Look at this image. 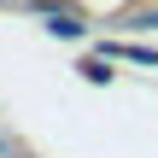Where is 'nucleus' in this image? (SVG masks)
<instances>
[{
  "instance_id": "nucleus-1",
  "label": "nucleus",
  "mask_w": 158,
  "mask_h": 158,
  "mask_svg": "<svg viewBox=\"0 0 158 158\" xmlns=\"http://www.w3.org/2000/svg\"><path fill=\"white\" fill-rule=\"evenodd\" d=\"M47 29H53V35H64V41H76V35H82V18H76V12H53V23H47Z\"/></svg>"
},
{
  "instance_id": "nucleus-3",
  "label": "nucleus",
  "mask_w": 158,
  "mask_h": 158,
  "mask_svg": "<svg viewBox=\"0 0 158 158\" xmlns=\"http://www.w3.org/2000/svg\"><path fill=\"white\" fill-rule=\"evenodd\" d=\"M129 29H158V6H147V12H135V18H129Z\"/></svg>"
},
{
  "instance_id": "nucleus-2",
  "label": "nucleus",
  "mask_w": 158,
  "mask_h": 158,
  "mask_svg": "<svg viewBox=\"0 0 158 158\" xmlns=\"http://www.w3.org/2000/svg\"><path fill=\"white\" fill-rule=\"evenodd\" d=\"M82 76H88V82H111V64H106V59H82Z\"/></svg>"
}]
</instances>
